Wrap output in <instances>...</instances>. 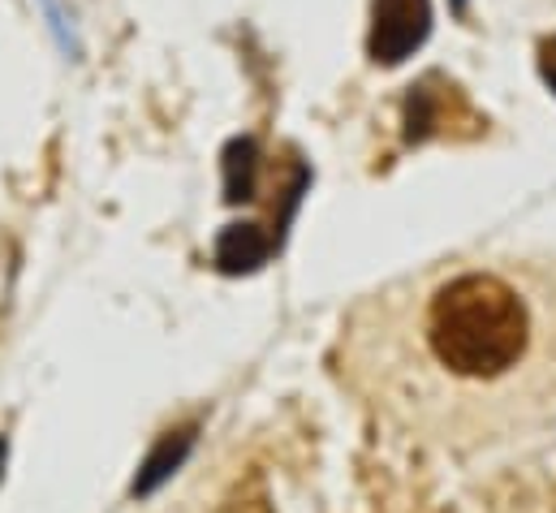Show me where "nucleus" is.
<instances>
[{
	"mask_svg": "<svg viewBox=\"0 0 556 513\" xmlns=\"http://www.w3.org/2000/svg\"><path fill=\"white\" fill-rule=\"evenodd\" d=\"M431 30V0H376L371 9V61L402 65L415 48H422Z\"/></svg>",
	"mask_w": 556,
	"mask_h": 513,
	"instance_id": "f03ea898",
	"label": "nucleus"
},
{
	"mask_svg": "<svg viewBox=\"0 0 556 513\" xmlns=\"http://www.w3.org/2000/svg\"><path fill=\"white\" fill-rule=\"evenodd\" d=\"M255 168H260V151L251 138H238L229 151H225V199L238 203V199H255Z\"/></svg>",
	"mask_w": 556,
	"mask_h": 513,
	"instance_id": "39448f33",
	"label": "nucleus"
},
{
	"mask_svg": "<svg viewBox=\"0 0 556 513\" xmlns=\"http://www.w3.org/2000/svg\"><path fill=\"white\" fill-rule=\"evenodd\" d=\"M332 376L397 436L488 453L556 431V263L440 259L358 298Z\"/></svg>",
	"mask_w": 556,
	"mask_h": 513,
	"instance_id": "f257e3e1",
	"label": "nucleus"
},
{
	"mask_svg": "<svg viewBox=\"0 0 556 513\" xmlns=\"http://www.w3.org/2000/svg\"><path fill=\"white\" fill-rule=\"evenodd\" d=\"M13 280H17V247H13L9 234H0V324H4V315H9Z\"/></svg>",
	"mask_w": 556,
	"mask_h": 513,
	"instance_id": "423d86ee",
	"label": "nucleus"
},
{
	"mask_svg": "<svg viewBox=\"0 0 556 513\" xmlns=\"http://www.w3.org/2000/svg\"><path fill=\"white\" fill-rule=\"evenodd\" d=\"M190 445H194V431H168L151 453H147V462L139 466V479H135V497H151L181 462H186V453H190Z\"/></svg>",
	"mask_w": 556,
	"mask_h": 513,
	"instance_id": "20e7f679",
	"label": "nucleus"
},
{
	"mask_svg": "<svg viewBox=\"0 0 556 513\" xmlns=\"http://www.w3.org/2000/svg\"><path fill=\"white\" fill-rule=\"evenodd\" d=\"M273 255V238L260 234V225H229L216 242V263L220 272H251Z\"/></svg>",
	"mask_w": 556,
	"mask_h": 513,
	"instance_id": "7ed1b4c3",
	"label": "nucleus"
},
{
	"mask_svg": "<svg viewBox=\"0 0 556 513\" xmlns=\"http://www.w3.org/2000/svg\"><path fill=\"white\" fill-rule=\"evenodd\" d=\"M540 70H544V78H548V87L556 91V39H548L544 48H540Z\"/></svg>",
	"mask_w": 556,
	"mask_h": 513,
	"instance_id": "0eeeda50",
	"label": "nucleus"
},
{
	"mask_svg": "<svg viewBox=\"0 0 556 513\" xmlns=\"http://www.w3.org/2000/svg\"><path fill=\"white\" fill-rule=\"evenodd\" d=\"M4 462H9V445H4V436H0V479H4Z\"/></svg>",
	"mask_w": 556,
	"mask_h": 513,
	"instance_id": "6e6552de",
	"label": "nucleus"
}]
</instances>
